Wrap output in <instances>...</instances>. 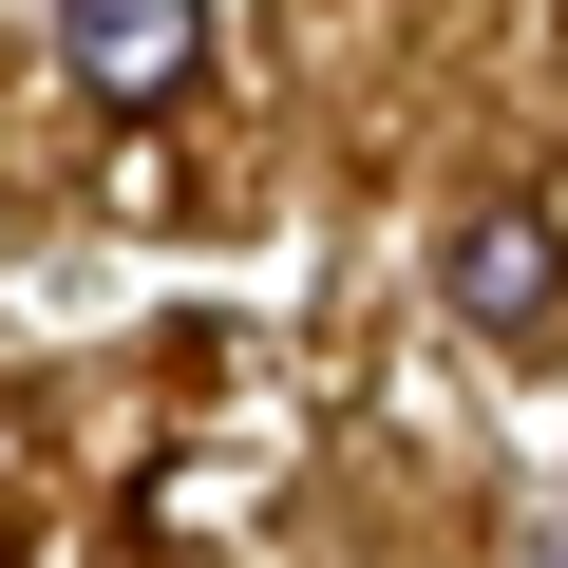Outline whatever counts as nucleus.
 <instances>
[{"mask_svg":"<svg viewBox=\"0 0 568 568\" xmlns=\"http://www.w3.org/2000/svg\"><path fill=\"white\" fill-rule=\"evenodd\" d=\"M58 77L114 95V114L190 95V77H209V0H58Z\"/></svg>","mask_w":568,"mask_h":568,"instance_id":"1","label":"nucleus"},{"mask_svg":"<svg viewBox=\"0 0 568 568\" xmlns=\"http://www.w3.org/2000/svg\"><path fill=\"white\" fill-rule=\"evenodd\" d=\"M436 284H455V323H474V342H530V323L568 304V227H549V209H455Z\"/></svg>","mask_w":568,"mask_h":568,"instance_id":"2","label":"nucleus"}]
</instances>
